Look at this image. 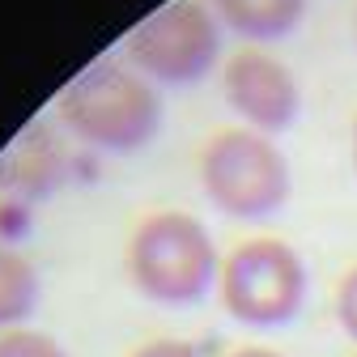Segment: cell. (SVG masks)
I'll return each mask as SVG.
<instances>
[{"label": "cell", "instance_id": "obj_1", "mask_svg": "<svg viewBox=\"0 0 357 357\" xmlns=\"http://www.w3.org/2000/svg\"><path fill=\"white\" fill-rule=\"evenodd\" d=\"M60 119L77 141L107 153H137L162 128V94L119 60H94L60 94Z\"/></svg>", "mask_w": 357, "mask_h": 357}, {"label": "cell", "instance_id": "obj_2", "mask_svg": "<svg viewBox=\"0 0 357 357\" xmlns=\"http://www.w3.org/2000/svg\"><path fill=\"white\" fill-rule=\"evenodd\" d=\"M221 273L213 234L192 213H149L128 243V277L149 302L192 306Z\"/></svg>", "mask_w": 357, "mask_h": 357}, {"label": "cell", "instance_id": "obj_3", "mask_svg": "<svg viewBox=\"0 0 357 357\" xmlns=\"http://www.w3.org/2000/svg\"><path fill=\"white\" fill-rule=\"evenodd\" d=\"M200 183L213 208L238 221H264L289 200V162L273 145V137L251 128H226L208 137L200 153Z\"/></svg>", "mask_w": 357, "mask_h": 357}, {"label": "cell", "instance_id": "obj_4", "mask_svg": "<svg viewBox=\"0 0 357 357\" xmlns=\"http://www.w3.org/2000/svg\"><path fill=\"white\" fill-rule=\"evenodd\" d=\"M306 264L285 238L238 243L217 273L221 306L247 328H285L306 306Z\"/></svg>", "mask_w": 357, "mask_h": 357}, {"label": "cell", "instance_id": "obj_5", "mask_svg": "<svg viewBox=\"0 0 357 357\" xmlns=\"http://www.w3.org/2000/svg\"><path fill=\"white\" fill-rule=\"evenodd\" d=\"M123 52L141 77L183 89L208 77L221 56V26L200 0H166L137 30L128 34Z\"/></svg>", "mask_w": 357, "mask_h": 357}, {"label": "cell", "instance_id": "obj_6", "mask_svg": "<svg viewBox=\"0 0 357 357\" xmlns=\"http://www.w3.org/2000/svg\"><path fill=\"white\" fill-rule=\"evenodd\" d=\"M221 89H226L234 115H243V123L251 132H264V137L289 132L302 115V89L294 68L259 47H243L226 60Z\"/></svg>", "mask_w": 357, "mask_h": 357}, {"label": "cell", "instance_id": "obj_7", "mask_svg": "<svg viewBox=\"0 0 357 357\" xmlns=\"http://www.w3.org/2000/svg\"><path fill=\"white\" fill-rule=\"evenodd\" d=\"M60 183V153L56 141L47 137V128H34L9 149V158L0 162V188L17 192L26 200L47 196Z\"/></svg>", "mask_w": 357, "mask_h": 357}, {"label": "cell", "instance_id": "obj_8", "mask_svg": "<svg viewBox=\"0 0 357 357\" xmlns=\"http://www.w3.org/2000/svg\"><path fill=\"white\" fill-rule=\"evenodd\" d=\"M221 26L247 43H277L306 17V0H213Z\"/></svg>", "mask_w": 357, "mask_h": 357}, {"label": "cell", "instance_id": "obj_9", "mask_svg": "<svg viewBox=\"0 0 357 357\" xmlns=\"http://www.w3.org/2000/svg\"><path fill=\"white\" fill-rule=\"evenodd\" d=\"M38 306V273L34 264L0 243V332H13Z\"/></svg>", "mask_w": 357, "mask_h": 357}, {"label": "cell", "instance_id": "obj_10", "mask_svg": "<svg viewBox=\"0 0 357 357\" xmlns=\"http://www.w3.org/2000/svg\"><path fill=\"white\" fill-rule=\"evenodd\" d=\"M0 357H68L60 340H52L47 332H26V328H13V332H0Z\"/></svg>", "mask_w": 357, "mask_h": 357}, {"label": "cell", "instance_id": "obj_11", "mask_svg": "<svg viewBox=\"0 0 357 357\" xmlns=\"http://www.w3.org/2000/svg\"><path fill=\"white\" fill-rule=\"evenodd\" d=\"M336 319L344 328V336L357 340V268L340 277V289H336Z\"/></svg>", "mask_w": 357, "mask_h": 357}, {"label": "cell", "instance_id": "obj_12", "mask_svg": "<svg viewBox=\"0 0 357 357\" xmlns=\"http://www.w3.org/2000/svg\"><path fill=\"white\" fill-rule=\"evenodd\" d=\"M132 357H200L196 353V344H188V340H174V336H162V340H149V344H141Z\"/></svg>", "mask_w": 357, "mask_h": 357}, {"label": "cell", "instance_id": "obj_13", "mask_svg": "<svg viewBox=\"0 0 357 357\" xmlns=\"http://www.w3.org/2000/svg\"><path fill=\"white\" fill-rule=\"evenodd\" d=\"M230 357H281L277 349H264V344H243V349H234Z\"/></svg>", "mask_w": 357, "mask_h": 357}, {"label": "cell", "instance_id": "obj_14", "mask_svg": "<svg viewBox=\"0 0 357 357\" xmlns=\"http://www.w3.org/2000/svg\"><path fill=\"white\" fill-rule=\"evenodd\" d=\"M353 166H357V119H353Z\"/></svg>", "mask_w": 357, "mask_h": 357}]
</instances>
